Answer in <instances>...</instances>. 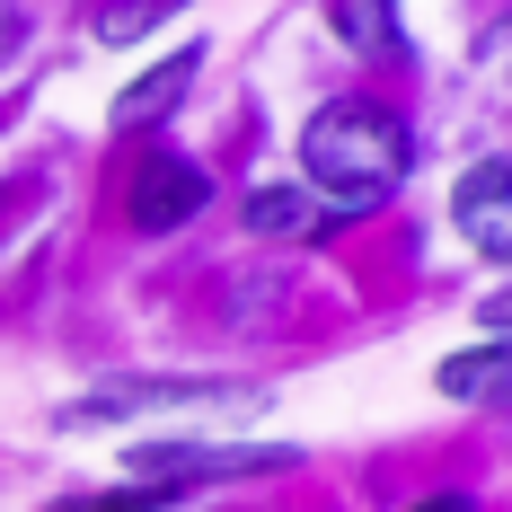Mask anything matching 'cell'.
I'll use <instances>...</instances> for the list:
<instances>
[{
    "instance_id": "cell-1",
    "label": "cell",
    "mask_w": 512,
    "mask_h": 512,
    "mask_svg": "<svg viewBox=\"0 0 512 512\" xmlns=\"http://www.w3.org/2000/svg\"><path fill=\"white\" fill-rule=\"evenodd\" d=\"M407 159H415L407 124H398L389 106H371V98H327V106L301 124L309 195H327L336 221H345V212H371L398 177H407Z\"/></svg>"
},
{
    "instance_id": "cell-2",
    "label": "cell",
    "mask_w": 512,
    "mask_h": 512,
    "mask_svg": "<svg viewBox=\"0 0 512 512\" xmlns=\"http://www.w3.org/2000/svg\"><path fill=\"white\" fill-rule=\"evenodd\" d=\"M230 398L256 407V389H239V380H98L62 424H106V415H142V407H230Z\"/></svg>"
},
{
    "instance_id": "cell-3",
    "label": "cell",
    "mask_w": 512,
    "mask_h": 512,
    "mask_svg": "<svg viewBox=\"0 0 512 512\" xmlns=\"http://www.w3.org/2000/svg\"><path fill=\"white\" fill-rule=\"evenodd\" d=\"M212 195V177L195 168V159H177V151H151L142 159V177H133V230H177V221H195Z\"/></svg>"
},
{
    "instance_id": "cell-4",
    "label": "cell",
    "mask_w": 512,
    "mask_h": 512,
    "mask_svg": "<svg viewBox=\"0 0 512 512\" xmlns=\"http://www.w3.org/2000/svg\"><path fill=\"white\" fill-rule=\"evenodd\" d=\"M248 468H292L283 451H204V442H168V451H133V486L168 495V486H204V477H248Z\"/></svg>"
},
{
    "instance_id": "cell-5",
    "label": "cell",
    "mask_w": 512,
    "mask_h": 512,
    "mask_svg": "<svg viewBox=\"0 0 512 512\" xmlns=\"http://www.w3.org/2000/svg\"><path fill=\"white\" fill-rule=\"evenodd\" d=\"M460 239L477 256H512V168L504 159H477L460 177Z\"/></svg>"
},
{
    "instance_id": "cell-6",
    "label": "cell",
    "mask_w": 512,
    "mask_h": 512,
    "mask_svg": "<svg viewBox=\"0 0 512 512\" xmlns=\"http://www.w3.org/2000/svg\"><path fill=\"white\" fill-rule=\"evenodd\" d=\"M186 89H195V45H177L168 62H151V71H142V80L115 98V124H124V133H142V124H159V115L186 98Z\"/></svg>"
},
{
    "instance_id": "cell-7",
    "label": "cell",
    "mask_w": 512,
    "mask_h": 512,
    "mask_svg": "<svg viewBox=\"0 0 512 512\" xmlns=\"http://www.w3.org/2000/svg\"><path fill=\"white\" fill-rule=\"evenodd\" d=\"M248 230L256 239H318V230H336V212H318L309 186H256L248 195Z\"/></svg>"
},
{
    "instance_id": "cell-8",
    "label": "cell",
    "mask_w": 512,
    "mask_h": 512,
    "mask_svg": "<svg viewBox=\"0 0 512 512\" xmlns=\"http://www.w3.org/2000/svg\"><path fill=\"white\" fill-rule=\"evenodd\" d=\"M504 380H512L504 336H486L477 354H451V362H442V398H468V407H504Z\"/></svg>"
},
{
    "instance_id": "cell-9",
    "label": "cell",
    "mask_w": 512,
    "mask_h": 512,
    "mask_svg": "<svg viewBox=\"0 0 512 512\" xmlns=\"http://www.w3.org/2000/svg\"><path fill=\"white\" fill-rule=\"evenodd\" d=\"M327 27L354 53H398V0H327Z\"/></svg>"
},
{
    "instance_id": "cell-10",
    "label": "cell",
    "mask_w": 512,
    "mask_h": 512,
    "mask_svg": "<svg viewBox=\"0 0 512 512\" xmlns=\"http://www.w3.org/2000/svg\"><path fill=\"white\" fill-rule=\"evenodd\" d=\"M168 18V0H124V9H98V45H124V36H142Z\"/></svg>"
},
{
    "instance_id": "cell-11",
    "label": "cell",
    "mask_w": 512,
    "mask_h": 512,
    "mask_svg": "<svg viewBox=\"0 0 512 512\" xmlns=\"http://www.w3.org/2000/svg\"><path fill=\"white\" fill-rule=\"evenodd\" d=\"M9 45H18V18H9V0H0V62H9Z\"/></svg>"
},
{
    "instance_id": "cell-12",
    "label": "cell",
    "mask_w": 512,
    "mask_h": 512,
    "mask_svg": "<svg viewBox=\"0 0 512 512\" xmlns=\"http://www.w3.org/2000/svg\"><path fill=\"white\" fill-rule=\"evenodd\" d=\"M415 512H468V495H433V504H415Z\"/></svg>"
}]
</instances>
